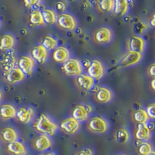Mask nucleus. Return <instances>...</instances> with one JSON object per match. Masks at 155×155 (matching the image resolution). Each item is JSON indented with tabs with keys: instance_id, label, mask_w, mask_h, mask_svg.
<instances>
[{
	"instance_id": "6",
	"label": "nucleus",
	"mask_w": 155,
	"mask_h": 155,
	"mask_svg": "<svg viewBox=\"0 0 155 155\" xmlns=\"http://www.w3.org/2000/svg\"><path fill=\"white\" fill-rule=\"evenodd\" d=\"M113 34L110 28L107 27H102L97 29L94 33V40L95 42L100 44H108L113 40Z\"/></svg>"
},
{
	"instance_id": "18",
	"label": "nucleus",
	"mask_w": 155,
	"mask_h": 155,
	"mask_svg": "<svg viewBox=\"0 0 155 155\" xmlns=\"http://www.w3.org/2000/svg\"><path fill=\"white\" fill-rule=\"evenodd\" d=\"M0 137L4 142L9 143L17 140L19 138V134L14 128L9 127L2 129L0 134Z\"/></svg>"
},
{
	"instance_id": "17",
	"label": "nucleus",
	"mask_w": 155,
	"mask_h": 155,
	"mask_svg": "<svg viewBox=\"0 0 155 155\" xmlns=\"http://www.w3.org/2000/svg\"><path fill=\"white\" fill-rule=\"evenodd\" d=\"M53 59L58 63L64 64L70 59V51L65 47H58L54 51Z\"/></svg>"
},
{
	"instance_id": "1",
	"label": "nucleus",
	"mask_w": 155,
	"mask_h": 155,
	"mask_svg": "<svg viewBox=\"0 0 155 155\" xmlns=\"http://www.w3.org/2000/svg\"><path fill=\"white\" fill-rule=\"evenodd\" d=\"M36 130L42 134L53 136L56 134L58 125L45 113H42L34 124Z\"/></svg>"
},
{
	"instance_id": "27",
	"label": "nucleus",
	"mask_w": 155,
	"mask_h": 155,
	"mask_svg": "<svg viewBox=\"0 0 155 155\" xmlns=\"http://www.w3.org/2000/svg\"><path fill=\"white\" fill-rule=\"evenodd\" d=\"M30 22L31 24L34 25V26H42V25L45 24L41 11L37 10V9L32 11L30 15Z\"/></svg>"
},
{
	"instance_id": "30",
	"label": "nucleus",
	"mask_w": 155,
	"mask_h": 155,
	"mask_svg": "<svg viewBox=\"0 0 155 155\" xmlns=\"http://www.w3.org/2000/svg\"><path fill=\"white\" fill-rule=\"evenodd\" d=\"M98 6L102 12H113V7H114V1L113 0H101L98 2Z\"/></svg>"
},
{
	"instance_id": "41",
	"label": "nucleus",
	"mask_w": 155,
	"mask_h": 155,
	"mask_svg": "<svg viewBox=\"0 0 155 155\" xmlns=\"http://www.w3.org/2000/svg\"><path fill=\"white\" fill-rule=\"evenodd\" d=\"M149 155H155V153H154V151H153V152H152V153H150V154H149Z\"/></svg>"
},
{
	"instance_id": "43",
	"label": "nucleus",
	"mask_w": 155,
	"mask_h": 155,
	"mask_svg": "<svg viewBox=\"0 0 155 155\" xmlns=\"http://www.w3.org/2000/svg\"><path fill=\"white\" fill-rule=\"evenodd\" d=\"M0 27H1V22H0Z\"/></svg>"
},
{
	"instance_id": "14",
	"label": "nucleus",
	"mask_w": 155,
	"mask_h": 155,
	"mask_svg": "<svg viewBox=\"0 0 155 155\" xmlns=\"http://www.w3.org/2000/svg\"><path fill=\"white\" fill-rule=\"evenodd\" d=\"M16 117L22 124H30L34 117V109L32 107L19 108L16 111Z\"/></svg>"
},
{
	"instance_id": "37",
	"label": "nucleus",
	"mask_w": 155,
	"mask_h": 155,
	"mask_svg": "<svg viewBox=\"0 0 155 155\" xmlns=\"http://www.w3.org/2000/svg\"><path fill=\"white\" fill-rule=\"evenodd\" d=\"M154 15H153V16H152V18H151V19H150V26H151L152 27H154Z\"/></svg>"
},
{
	"instance_id": "38",
	"label": "nucleus",
	"mask_w": 155,
	"mask_h": 155,
	"mask_svg": "<svg viewBox=\"0 0 155 155\" xmlns=\"http://www.w3.org/2000/svg\"><path fill=\"white\" fill-rule=\"evenodd\" d=\"M154 82H155V79H153L151 81V83H150V85H151V88H152V89H153V90H155Z\"/></svg>"
},
{
	"instance_id": "16",
	"label": "nucleus",
	"mask_w": 155,
	"mask_h": 155,
	"mask_svg": "<svg viewBox=\"0 0 155 155\" xmlns=\"http://www.w3.org/2000/svg\"><path fill=\"white\" fill-rule=\"evenodd\" d=\"M113 92L107 87H100L97 90L95 95V99L100 103H107L113 99Z\"/></svg>"
},
{
	"instance_id": "2",
	"label": "nucleus",
	"mask_w": 155,
	"mask_h": 155,
	"mask_svg": "<svg viewBox=\"0 0 155 155\" xmlns=\"http://www.w3.org/2000/svg\"><path fill=\"white\" fill-rule=\"evenodd\" d=\"M87 127L88 130L95 134H105L109 130V124L101 116H94L88 122Z\"/></svg>"
},
{
	"instance_id": "10",
	"label": "nucleus",
	"mask_w": 155,
	"mask_h": 155,
	"mask_svg": "<svg viewBox=\"0 0 155 155\" xmlns=\"http://www.w3.org/2000/svg\"><path fill=\"white\" fill-rule=\"evenodd\" d=\"M25 78H26V75L19 68H11L5 74V81L9 84H16V83L20 82Z\"/></svg>"
},
{
	"instance_id": "24",
	"label": "nucleus",
	"mask_w": 155,
	"mask_h": 155,
	"mask_svg": "<svg viewBox=\"0 0 155 155\" xmlns=\"http://www.w3.org/2000/svg\"><path fill=\"white\" fill-rule=\"evenodd\" d=\"M16 45V38L12 34H5L0 38V50L6 51L14 48Z\"/></svg>"
},
{
	"instance_id": "25",
	"label": "nucleus",
	"mask_w": 155,
	"mask_h": 155,
	"mask_svg": "<svg viewBox=\"0 0 155 155\" xmlns=\"http://www.w3.org/2000/svg\"><path fill=\"white\" fill-rule=\"evenodd\" d=\"M41 12H42L44 23L48 25H54L57 23L58 15L54 9H45L41 11Z\"/></svg>"
},
{
	"instance_id": "29",
	"label": "nucleus",
	"mask_w": 155,
	"mask_h": 155,
	"mask_svg": "<svg viewBox=\"0 0 155 155\" xmlns=\"http://www.w3.org/2000/svg\"><path fill=\"white\" fill-rule=\"evenodd\" d=\"M130 139V133L125 128L120 129L116 134V140L120 143H126Z\"/></svg>"
},
{
	"instance_id": "15",
	"label": "nucleus",
	"mask_w": 155,
	"mask_h": 155,
	"mask_svg": "<svg viewBox=\"0 0 155 155\" xmlns=\"http://www.w3.org/2000/svg\"><path fill=\"white\" fill-rule=\"evenodd\" d=\"M31 58L39 64H44L47 61L48 58V51L42 45L35 47L31 51Z\"/></svg>"
},
{
	"instance_id": "11",
	"label": "nucleus",
	"mask_w": 155,
	"mask_h": 155,
	"mask_svg": "<svg viewBox=\"0 0 155 155\" xmlns=\"http://www.w3.org/2000/svg\"><path fill=\"white\" fill-rule=\"evenodd\" d=\"M145 41L139 36H134L131 37L127 43L129 51H134L142 54L145 49Z\"/></svg>"
},
{
	"instance_id": "20",
	"label": "nucleus",
	"mask_w": 155,
	"mask_h": 155,
	"mask_svg": "<svg viewBox=\"0 0 155 155\" xmlns=\"http://www.w3.org/2000/svg\"><path fill=\"white\" fill-rule=\"evenodd\" d=\"M6 148L8 151L13 155H26L27 153V147L19 140L9 143Z\"/></svg>"
},
{
	"instance_id": "40",
	"label": "nucleus",
	"mask_w": 155,
	"mask_h": 155,
	"mask_svg": "<svg viewBox=\"0 0 155 155\" xmlns=\"http://www.w3.org/2000/svg\"><path fill=\"white\" fill-rule=\"evenodd\" d=\"M2 97H3V94H2V92L0 90V101L2 99Z\"/></svg>"
},
{
	"instance_id": "8",
	"label": "nucleus",
	"mask_w": 155,
	"mask_h": 155,
	"mask_svg": "<svg viewBox=\"0 0 155 155\" xmlns=\"http://www.w3.org/2000/svg\"><path fill=\"white\" fill-rule=\"evenodd\" d=\"M19 68L23 72V74H31L34 71V67H35V61L30 56H23L19 58Z\"/></svg>"
},
{
	"instance_id": "42",
	"label": "nucleus",
	"mask_w": 155,
	"mask_h": 155,
	"mask_svg": "<svg viewBox=\"0 0 155 155\" xmlns=\"http://www.w3.org/2000/svg\"><path fill=\"white\" fill-rule=\"evenodd\" d=\"M116 155H124V154H116Z\"/></svg>"
},
{
	"instance_id": "4",
	"label": "nucleus",
	"mask_w": 155,
	"mask_h": 155,
	"mask_svg": "<svg viewBox=\"0 0 155 155\" xmlns=\"http://www.w3.org/2000/svg\"><path fill=\"white\" fill-rule=\"evenodd\" d=\"M58 26L66 31H73L77 27V20L72 15L69 13H61L58 16Z\"/></svg>"
},
{
	"instance_id": "9",
	"label": "nucleus",
	"mask_w": 155,
	"mask_h": 155,
	"mask_svg": "<svg viewBox=\"0 0 155 155\" xmlns=\"http://www.w3.org/2000/svg\"><path fill=\"white\" fill-rule=\"evenodd\" d=\"M142 54L134 52V51H128L120 61V65L124 67H130L139 63L142 59Z\"/></svg>"
},
{
	"instance_id": "3",
	"label": "nucleus",
	"mask_w": 155,
	"mask_h": 155,
	"mask_svg": "<svg viewBox=\"0 0 155 155\" xmlns=\"http://www.w3.org/2000/svg\"><path fill=\"white\" fill-rule=\"evenodd\" d=\"M63 71L67 75L79 76L82 74L83 66L81 61L76 58H70L63 65Z\"/></svg>"
},
{
	"instance_id": "23",
	"label": "nucleus",
	"mask_w": 155,
	"mask_h": 155,
	"mask_svg": "<svg viewBox=\"0 0 155 155\" xmlns=\"http://www.w3.org/2000/svg\"><path fill=\"white\" fill-rule=\"evenodd\" d=\"M16 108L12 105L5 104L0 107V117L3 120H11L16 116Z\"/></svg>"
},
{
	"instance_id": "35",
	"label": "nucleus",
	"mask_w": 155,
	"mask_h": 155,
	"mask_svg": "<svg viewBox=\"0 0 155 155\" xmlns=\"http://www.w3.org/2000/svg\"><path fill=\"white\" fill-rule=\"evenodd\" d=\"M94 153L92 151V149H90V148H85V149H83V150H80L77 153L76 155H93Z\"/></svg>"
},
{
	"instance_id": "28",
	"label": "nucleus",
	"mask_w": 155,
	"mask_h": 155,
	"mask_svg": "<svg viewBox=\"0 0 155 155\" xmlns=\"http://www.w3.org/2000/svg\"><path fill=\"white\" fill-rule=\"evenodd\" d=\"M41 45L47 51H51V50L56 49L58 45V41L51 36H46L43 40Z\"/></svg>"
},
{
	"instance_id": "34",
	"label": "nucleus",
	"mask_w": 155,
	"mask_h": 155,
	"mask_svg": "<svg viewBox=\"0 0 155 155\" xmlns=\"http://www.w3.org/2000/svg\"><path fill=\"white\" fill-rule=\"evenodd\" d=\"M41 2H40V1H34V0H25L24 2H23V3H24V5L27 6V7H32V6H34L35 5H39V4L41 3Z\"/></svg>"
},
{
	"instance_id": "19",
	"label": "nucleus",
	"mask_w": 155,
	"mask_h": 155,
	"mask_svg": "<svg viewBox=\"0 0 155 155\" xmlns=\"http://www.w3.org/2000/svg\"><path fill=\"white\" fill-rule=\"evenodd\" d=\"M150 129L147 127V124H138L135 133V137L138 140L147 141L150 139Z\"/></svg>"
},
{
	"instance_id": "5",
	"label": "nucleus",
	"mask_w": 155,
	"mask_h": 155,
	"mask_svg": "<svg viewBox=\"0 0 155 155\" xmlns=\"http://www.w3.org/2000/svg\"><path fill=\"white\" fill-rule=\"evenodd\" d=\"M92 110H93V108L90 105H78L73 109L72 113H71V115H72L71 117L75 119L79 123L80 122H85L89 118V116L92 112Z\"/></svg>"
},
{
	"instance_id": "39",
	"label": "nucleus",
	"mask_w": 155,
	"mask_h": 155,
	"mask_svg": "<svg viewBox=\"0 0 155 155\" xmlns=\"http://www.w3.org/2000/svg\"><path fill=\"white\" fill-rule=\"evenodd\" d=\"M40 155H55L54 153H41Z\"/></svg>"
},
{
	"instance_id": "36",
	"label": "nucleus",
	"mask_w": 155,
	"mask_h": 155,
	"mask_svg": "<svg viewBox=\"0 0 155 155\" xmlns=\"http://www.w3.org/2000/svg\"><path fill=\"white\" fill-rule=\"evenodd\" d=\"M148 74H150L151 76H154L155 75V64H152L151 65L150 67L148 68Z\"/></svg>"
},
{
	"instance_id": "7",
	"label": "nucleus",
	"mask_w": 155,
	"mask_h": 155,
	"mask_svg": "<svg viewBox=\"0 0 155 155\" xmlns=\"http://www.w3.org/2000/svg\"><path fill=\"white\" fill-rule=\"evenodd\" d=\"M105 74V67L99 60H93L88 68V74L94 80L101 79Z\"/></svg>"
},
{
	"instance_id": "21",
	"label": "nucleus",
	"mask_w": 155,
	"mask_h": 155,
	"mask_svg": "<svg viewBox=\"0 0 155 155\" xmlns=\"http://www.w3.org/2000/svg\"><path fill=\"white\" fill-rule=\"evenodd\" d=\"M76 81L80 88L86 91L92 89V87L95 85V80L92 77H90L88 74H81V75L78 76Z\"/></svg>"
},
{
	"instance_id": "31",
	"label": "nucleus",
	"mask_w": 155,
	"mask_h": 155,
	"mask_svg": "<svg viewBox=\"0 0 155 155\" xmlns=\"http://www.w3.org/2000/svg\"><path fill=\"white\" fill-rule=\"evenodd\" d=\"M137 151L140 155H149L153 151V147L150 143L147 141H143L138 147Z\"/></svg>"
},
{
	"instance_id": "32",
	"label": "nucleus",
	"mask_w": 155,
	"mask_h": 155,
	"mask_svg": "<svg viewBox=\"0 0 155 155\" xmlns=\"http://www.w3.org/2000/svg\"><path fill=\"white\" fill-rule=\"evenodd\" d=\"M154 103H151L147 108V113L148 115V117L150 119H154L155 118V112H154Z\"/></svg>"
},
{
	"instance_id": "26",
	"label": "nucleus",
	"mask_w": 155,
	"mask_h": 155,
	"mask_svg": "<svg viewBox=\"0 0 155 155\" xmlns=\"http://www.w3.org/2000/svg\"><path fill=\"white\" fill-rule=\"evenodd\" d=\"M133 119L138 124H147V122L149 120V117H148L146 110L143 109H140L137 110L133 115Z\"/></svg>"
},
{
	"instance_id": "13",
	"label": "nucleus",
	"mask_w": 155,
	"mask_h": 155,
	"mask_svg": "<svg viewBox=\"0 0 155 155\" xmlns=\"http://www.w3.org/2000/svg\"><path fill=\"white\" fill-rule=\"evenodd\" d=\"M61 128L68 134H74L80 128V123L73 117L65 119L61 123Z\"/></svg>"
},
{
	"instance_id": "33",
	"label": "nucleus",
	"mask_w": 155,
	"mask_h": 155,
	"mask_svg": "<svg viewBox=\"0 0 155 155\" xmlns=\"http://www.w3.org/2000/svg\"><path fill=\"white\" fill-rule=\"evenodd\" d=\"M56 7L59 12H64L67 9V4L65 2H58L56 3Z\"/></svg>"
},
{
	"instance_id": "12",
	"label": "nucleus",
	"mask_w": 155,
	"mask_h": 155,
	"mask_svg": "<svg viewBox=\"0 0 155 155\" xmlns=\"http://www.w3.org/2000/svg\"><path fill=\"white\" fill-rule=\"evenodd\" d=\"M53 142L49 136L41 134L36 138L34 142V147L37 151H45L52 147Z\"/></svg>"
},
{
	"instance_id": "22",
	"label": "nucleus",
	"mask_w": 155,
	"mask_h": 155,
	"mask_svg": "<svg viewBox=\"0 0 155 155\" xmlns=\"http://www.w3.org/2000/svg\"><path fill=\"white\" fill-rule=\"evenodd\" d=\"M130 5L128 1L126 0H116L114 1V7L113 12L116 16H124L129 11Z\"/></svg>"
}]
</instances>
